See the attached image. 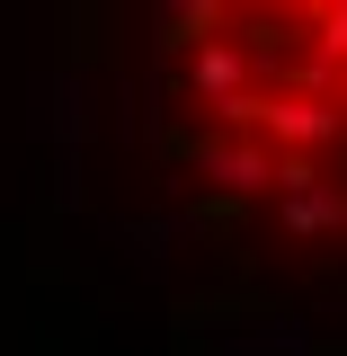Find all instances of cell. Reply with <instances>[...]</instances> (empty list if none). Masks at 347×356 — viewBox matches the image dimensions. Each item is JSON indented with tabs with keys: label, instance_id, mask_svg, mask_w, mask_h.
Masks as SVG:
<instances>
[{
	"label": "cell",
	"instance_id": "6da1fadb",
	"mask_svg": "<svg viewBox=\"0 0 347 356\" xmlns=\"http://www.w3.org/2000/svg\"><path fill=\"white\" fill-rule=\"evenodd\" d=\"M161 107L241 222L347 250V0H178Z\"/></svg>",
	"mask_w": 347,
	"mask_h": 356
}]
</instances>
